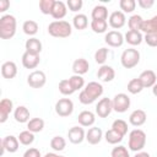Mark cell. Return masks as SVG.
Wrapping results in <instances>:
<instances>
[{"label":"cell","mask_w":157,"mask_h":157,"mask_svg":"<svg viewBox=\"0 0 157 157\" xmlns=\"http://www.w3.org/2000/svg\"><path fill=\"white\" fill-rule=\"evenodd\" d=\"M72 32V27L67 21H53L48 26V33L55 38H67Z\"/></svg>","instance_id":"6da1fadb"},{"label":"cell","mask_w":157,"mask_h":157,"mask_svg":"<svg viewBox=\"0 0 157 157\" xmlns=\"http://www.w3.org/2000/svg\"><path fill=\"white\" fill-rule=\"evenodd\" d=\"M16 33V18L12 15H2L0 17V38L10 39Z\"/></svg>","instance_id":"7a4b0ae2"},{"label":"cell","mask_w":157,"mask_h":157,"mask_svg":"<svg viewBox=\"0 0 157 157\" xmlns=\"http://www.w3.org/2000/svg\"><path fill=\"white\" fill-rule=\"evenodd\" d=\"M146 145V134L141 129H134L129 134L128 147L134 152H140Z\"/></svg>","instance_id":"3957f363"},{"label":"cell","mask_w":157,"mask_h":157,"mask_svg":"<svg viewBox=\"0 0 157 157\" xmlns=\"http://www.w3.org/2000/svg\"><path fill=\"white\" fill-rule=\"evenodd\" d=\"M140 61V53L137 49L128 48L121 53L120 63L125 69H132L135 67Z\"/></svg>","instance_id":"277c9868"},{"label":"cell","mask_w":157,"mask_h":157,"mask_svg":"<svg viewBox=\"0 0 157 157\" xmlns=\"http://www.w3.org/2000/svg\"><path fill=\"white\" fill-rule=\"evenodd\" d=\"M113 103V110L117 113H125L130 107V98L125 93H118L112 99Z\"/></svg>","instance_id":"5b68a950"},{"label":"cell","mask_w":157,"mask_h":157,"mask_svg":"<svg viewBox=\"0 0 157 157\" xmlns=\"http://www.w3.org/2000/svg\"><path fill=\"white\" fill-rule=\"evenodd\" d=\"M74 112V103L70 98H61L55 103V113L59 117H69Z\"/></svg>","instance_id":"8992f818"},{"label":"cell","mask_w":157,"mask_h":157,"mask_svg":"<svg viewBox=\"0 0 157 157\" xmlns=\"http://www.w3.org/2000/svg\"><path fill=\"white\" fill-rule=\"evenodd\" d=\"M47 82V76L42 70L32 71L27 77V83L32 88H42Z\"/></svg>","instance_id":"52a82bcc"},{"label":"cell","mask_w":157,"mask_h":157,"mask_svg":"<svg viewBox=\"0 0 157 157\" xmlns=\"http://www.w3.org/2000/svg\"><path fill=\"white\" fill-rule=\"evenodd\" d=\"M0 145H1V152H0V155L2 156L5 151H7V152H10V153L16 152V151L18 150L20 141H18V139H17L16 136H13V135H7V136H5V137L1 140V144H0Z\"/></svg>","instance_id":"ba28073f"},{"label":"cell","mask_w":157,"mask_h":157,"mask_svg":"<svg viewBox=\"0 0 157 157\" xmlns=\"http://www.w3.org/2000/svg\"><path fill=\"white\" fill-rule=\"evenodd\" d=\"M113 110V103L112 99H109L108 97H104L102 99L98 101V103L96 104V114L99 118H107Z\"/></svg>","instance_id":"9c48e42d"},{"label":"cell","mask_w":157,"mask_h":157,"mask_svg":"<svg viewBox=\"0 0 157 157\" xmlns=\"http://www.w3.org/2000/svg\"><path fill=\"white\" fill-rule=\"evenodd\" d=\"M124 36L119 32V31H109L108 33H105L104 36V42L109 45V47H121L124 43Z\"/></svg>","instance_id":"30bf717a"},{"label":"cell","mask_w":157,"mask_h":157,"mask_svg":"<svg viewBox=\"0 0 157 157\" xmlns=\"http://www.w3.org/2000/svg\"><path fill=\"white\" fill-rule=\"evenodd\" d=\"M109 26L114 29H119L121 27H124V25L126 23V17L125 13L123 11H113L109 15Z\"/></svg>","instance_id":"8fae6325"},{"label":"cell","mask_w":157,"mask_h":157,"mask_svg":"<svg viewBox=\"0 0 157 157\" xmlns=\"http://www.w3.org/2000/svg\"><path fill=\"white\" fill-rule=\"evenodd\" d=\"M67 137L71 144L77 145V144H81L86 139V132H85L83 128H81V126H72L67 131Z\"/></svg>","instance_id":"7c38bea8"},{"label":"cell","mask_w":157,"mask_h":157,"mask_svg":"<svg viewBox=\"0 0 157 157\" xmlns=\"http://www.w3.org/2000/svg\"><path fill=\"white\" fill-rule=\"evenodd\" d=\"M83 91H85L93 101H96L97 98H99V97L103 94V86H102L99 82L91 81V82H88V83L85 86Z\"/></svg>","instance_id":"4fadbf2b"},{"label":"cell","mask_w":157,"mask_h":157,"mask_svg":"<svg viewBox=\"0 0 157 157\" xmlns=\"http://www.w3.org/2000/svg\"><path fill=\"white\" fill-rule=\"evenodd\" d=\"M139 80L141 81L144 88L153 87L157 83V76H156L153 70H145V71H142L140 74V76H139Z\"/></svg>","instance_id":"5bb4252c"},{"label":"cell","mask_w":157,"mask_h":157,"mask_svg":"<svg viewBox=\"0 0 157 157\" xmlns=\"http://www.w3.org/2000/svg\"><path fill=\"white\" fill-rule=\"evenodd\" d=\"M21 60H22L23 67H26V69H36L39 65L40 58H39L38 54H32V53L25 52Z\"/></svg>","instance_id":"9a60e30c"},{"label":"cell","mask_w":157,"mask_h":157,"mask_svg":"<svg viewBox=\"0 0 157 157\" xmlns=\"http://www.w3.org/2000/svg\"><path fill=\"white\" fill-rule=\"evenodd\" d=\"M97 77L103 82H110L115 77V71L109 65H102L97 71Z\"/></svg>","instance_id":"2e32d148"},{"label":"cell","mask_w":157,"mask_h":157,"mask_svg":"<svg viewBox=\"0 0 157 157\" xmlns=\"http://www.w3.org/2000/svg\"><path fill=\"white\" fill-rule=\"evenodd\" d=\"M13 109V103L9 98H2L0 101V123H5Z\"/></svg>","instance_id":"e0dca14e"},{"label":"cell","mask_w":157,"mask_h":157,"mask_svg":"<svg viewBox=\"0 0 157 157\" xmlns=\"http://www.w3.org/2000/svg\"><path fill=\"white\" fill-rule=\"evenodd\" d=\"M146 119H147V115H146V112L142 110V109H135L130 117H129V123L132 125V126H141L146 123Z\"/></svg>","instance_id":"ac0fdd59"},{"label":"cell","mask_w":157,"mask_h":157,"mask_svg":"<svg viewBox=\"0 0 157 157\" xmlns=\"http://www.w3.org/2000/svg\"><path fill=\"white\" fill-rule=\"evenodd\" d=\"M103 137V131L101 128H97V126H93V128H90L88 131L86 132V140L88 144L91 145H97L101 142Z\"/></svg>","instance_id":"d6986e66"},{"label":"cell","mask_w":157,"mask_h":157,"mask_svg":"<svg viewBox=\"0 0 157 157\" xmlns=\"http://www.w3.org/2000/svg\"><path fill=\"white\" fill-rule=\"evenodd\" d=\"M66 12H67L66 4L63 2V1H60V0H55L54 7H53V11H52L53 18H55L56 21H60L61 18H64L66 16Z\"/></svg>","instance_id":"ffe728a7"},{"label":"cell","mask_w":157,"mask_h":157,"mask_svg":"<svg viewBox=\"0 0 157 157\" xmlns=\"http://www.w3.org/2000/svg\"><path fill=\"white\" fill-rule=\"evenodd\" d=\"M88 69H90V64L86 59L83 58H78L76 59L74 63H72V71L75 75H85L86 72H88Z\"/></svg>","instance_id":"44dd1931"},{"label":"cell","mask_w":157,"mask_h":157,"mask_svg":"<svg viewBox=\"0 0 157 157\" xmlns=\"http://www.w3.org/2000/svg\"><path fill=\"white\" fill-rule=\"evenodd\" d=\"M1 75L4 78H13L17 75V66L13 61H5L1 65Z\"/></svg>","instance_id":"7402d4cb"},{"label":"cell","mask_w":157,"mask_h":157,"mask_svg":"<svg viewBox=\"0 0 157 157\" xmlns=\"http://www.w3.org/2000/svg\"><path fill=\"white\" fill-rule=\"evenodd\" d=\"M124 39L126 43H129L130 45H140L144 40V36L141 34L140 31H128L124 36Z\"/></svg>","instance_id":"603a6c76"},{"label":"cell","mask_w":157,"mask_h":157,"mask_svg":"<svg viewBox=\"0 0 157 157\" xmlns=\"http://www.w3.org/2000/svg\"><path fill=\"white\" fill-rule=\"evenodd\" d=\"M77 120H78V124L81 126H91L96 121V115L91 110H83L78 114Z\"/></svg>","instance_id":"cb8c5ba5"},{"label":"cell","mask_w":157,"mask_h":157,"mask_svg":"<svg viewBox=\"0 0 157 157\" xmlns=\"http://www.w3.org/2000/svg\"><path fill=\"white\" fill-rule=\"evenodd\" d=\"M25 47H26V52L32 53V54H38L39 55V53L42 52V42L38 38H34V37L28 38L25 43Z\"/></svg>","instance_id":"d4e9b609"},{"label":"cell","mask_w":157,"mask_h":157,"mask_svg":"<svg viewBox=\"0 0 157 157\" xmlns=\"http://www.w3.org/2000/svg\"><path fill=\"white\" fill-rule=\"evenodd\" d=\"M13 118L17 123H28L29 121V110L25 105H18L13 110Z\"/></svg>","instance_id":"484cf974"},{"label":"cell","mask_w":157,"mask_h":157,"mask_svg":"<svg viewBox=\"0 0 157 157\" xmlns=\"http://www.w3.org/2000/svg\"><path fill=\"white\" fill-rule=\"evenodd\" d=\"M141 31L147 34V33H157V15L148 18V20H144L142 26H141Z\"/></svg>","instance_id":"4316f807"},{"label":"cell","mask_w":157,"mask_h":157,"mask_svg":"<svg viewBox=\"0 0 157 157\" xmlns=\"http://www.w3.org/2000/svg\"><path fill=\"white\" fill-rule=\"evenodd\" d=\"M72 26L76 29H78V31H82V29L87 28V26H88V18H87V16L83 15V13L75 15L74 18H72Z\"/></svg>","instance_id":"83f0119b"},{"label":"cell","mask_w":157,"mask_h":157,"mask_svg":"<svg viewBox=\"0 0 157 157\" xmlns=\"http://www.w3.org/2000/svg\"><path fill=\"white\" fill-rule=\"evenodd\" d=\"M91 16H92V20H104V21H107L108 10L103 5H97V6L93 7V10L91 12Z\"/></svg>","instance_id":"f1b7e54d"},{"label":"cell","mask_w":157,"mask_h":157,"mask_svg":"<svg viewBox=\"0 0 157 157\" xmlns=\"http://www.w3.org/2000/svg\"><path fill=\"white\" fill-rule=\"evenodd\" d=\"M43 128H44V120L42 118H32L27 123V130H29L33 134L42 131Z\"/></svg>","instance_id":"f546056e"},{"label":"cell","mask_w":157,"mask_h":157,"mask_svg":"<svg viewBox=\"0 0 157 157\" xmlns=\"http://www.w3.org/2000/svg\"><path fill=\"white\" fill-rule=\"evenodd\" d=\"M123 137H124L123 135H120L119 132H117V131L113 130V129L107 130L105 134H104V139H105V141H107L108 144H110V145H115V144L120 142V141L123 140Z\"/></svg>","instance_id":"4dcf8cb0"},{"label":"cell","mask_w":157,"mask_h":157,"mask_svg":"<svg viewBox=\"0 0 157 157\" xmlns=\"http://www.w3.org/2000/svg\"><path fill=\"white\" fill-rule=\"evenodd\" d=\"M144 18L140 15H132L129 20H128V26L130 31H141V26H142Z\"/></svg>","instance_id":"1f68e13d"},{"label":"cell","mask_w":157,"mask_h":157,"mask_svg":"<svg viewBox=\"0 0 157 157\" xmlns=\"http://www.w3.org/2000/svg\"><path fill=\"white\" fill-rule=\"evenodd\" d=\"M22 29L27 36H34L38 32V23L33 20H27L23 22Z\"/></svg>","instance_id":"d6a6232c"},{"label":"cell","mask_w":157,"mask_h":157,"mask_svg":"<svg viewBox=\"0 0 157 157\" xmlns=\"http://www.w3.org/2000/svg\"><path fill=\"white\" fill-rule=\"evenodd\" d=\"M20 144L25 145V146H29L31 144H33L34 141V134L31 132L29 130H25V131H21L20 135L17 136Z\"/></svg>","instance_id":"836d02e7"},{"label":"cell","mask_w":157,"mask_h":157,"mask_svg":"<svg viewBox=\"0 0 157 157\" xmlns=\"http://www.w3.org/2000/svg\"><path fill=\"white\" fill-rule=\"evenodd\" d=\"M91 28L94 33H104L108 28V22L104 20H92Z\"/></svg>","instance_id":"e575fe53"},{"label":"cell","mask_w":157,"mask_h":157,"mask_svg":"<svg viewBox=\"0 0 157 157\" xmlns=\"http://www.w3.org/2000/svg\"><path fill=\"white\" fill-rule=\"evenodd\" d=\"M144 90V86L141 83V81L137 78H131L129 82H128V91L131 93V94H137L140 93L141 91Z\"/></svg>","instance_id":"d590c367"},{"label":"cell","mask_w":157,"mask_h":157,"mask_svg":"<svg viewBox=\"0 0 157 157\" xmlns=\"http://www.w3.org/2000/svg\"><path fill=\"white\" fill-rule=\"evenodd\" d=\"M112 129L115 130L117 132H119L120 135L125 136L128 134V123L125 120H123V119H117V120L113 121Z\"/></svg>","instance_id":"8d00e7d4"},{"label":"cell","mask_w":157,"mask_h":157,"mask_svg":"<svg viewBox=\"0 0 157 157\" xmlns=\"http://www.w3.org/2000/svg\"><path fill=\"white\" fill-rule=\"evenodd\" d=\"M50 147L54 150V151H63L65 147H66V141L64 137L61 136H54L52 140H50Z\"/></svg>","instance_id":"74e56055"},{"label":"cell","mask_w":157,"mask_h":157,"mask_svg":"<svg viewBox=\"0 0 157 157\" xmlns=\"http://www.w3.org/2000/svg\"><path fill=\"white\" fill-rule=\"evenodd\" d=\"M55 0H40L39 1V10L44 15H52Z\"/></svg>","instance_id":"f35d334b"},{"label":"cell","mask_w":157,"mask_h":157,"mask_svg":"<svg viewBox=\"0 0 157 157\" xmlns=\"http://www.w3.org/2000/svg\"><path fill=\"white\" fill-rule=\"evenodd\" d=\"M59 92L61 94H64V96H70V94H72L75 92V90L72 88L70 81L65 78V80H61L59 82Z\"/></svg>","instance_id":"ab89813d"},{"label":"cell","mask_w":157,"mask_h":157,"mask_svg":"<svg viewBox=\"0 0 157 157\" xmlns=\"http://www.w3.org/2000/svg\"><path fill=\"white\" fill-rule=\"evenodd\" d=\"M119 6H120V10H123L124 13H130L135 10L136 1L135 0H120Z\"/></svg>","instance_id":"60d3db41"},{"label":"cell","mask_w":157,"mask_h":157,"mask_svg":"<svg viewBox=\"0 0 157 157\" xmlns=\"http://www.w3.org/2000/svg\"><path fill=\"white\" fill-rule=\"evenodd\" d=\"M108 53H109V49L108 48H99L94 53V60H96V63L99 64L101 66L104 65V63L107 60V56H108Z\"/></svg>","instance_id":"b9f144b4"},{"label":"cell","mask_w":157,"mask_h":157,"mask_svg":"<svg viewBox=\"0 0 157 157\" xmlns=\"http://www.w3.org/2000/svg\"><path fill=\"white\" fill-rule=\"evenodd\" d=\"M69 81H70V83H71V86H72V88H74L75 91L82 90L83 86H85V80H83V77L80 76V75H75V74H74V75L69 78Z\"/></svg>","instance_id":"7bdbcfd3"},{"label":"cell","mask_w":157,"mask_h":157,"mask_svg":"<svg viewBox=\"0 0 157 157\" xmlns=\"http://www.w3.org/2000/svg\"><path fill=\"white\" fill-rule=\"evenodd\" d=\"M112 157H130L126 147L124 146H117L112 150Z\"/></svg>","instance_id":"ee69618b"},{"label":"cell","mask_w":157,"mask_h":157,"mask_svg":"<svg viewBox=\"0 0 157 157\" xmlns=\"http://www.w3.org/2000/svg\"><path fill=\"white\" fill-rule=\"evenodd\" d=\"M82 5H83L82 0H67V2H66V6H67L69 10L72 11V12H76V11H78V10H81Z\"/></svg>","instance_id":"f6af8a7d"},{"label":"cell","mask_w":157,"mask_h":157,"mask_svg":"<svg viewBox=\"0 0 157 157\" xmlns=\"http://www.w3.org/2000/svg\"><path fill=\"white\" fill-rule=\"evenodd\" d=\"M144 40L150 47H157V33H147L144 36Z\"/></svg>","instance_id":"bcb514c9"},{"label":"cell","mask_w":157,"mask_h":157,"mask_svg":"<svg viewBox=\"0 0 157 157\" xmlns=\"http://www.w3.org/2000/svg\"><path fill=\"white\" fill-rule=\"evenodd\" d=\"M78 101H80L82 104H92V103L94 102L83 90H82V91L80 92V94H78Z\"/></svg>","instance_id":"7dc6e473"},{"label":"cell","mask_w":157,"mask_h":157,"mask_svg":"<svg viewBox=\"0 0 157 157\" xmlns=\"http://www.w3.org/2000/svg\"><path fill=\"white\" fill-rule=\"evenodd\" d=\"M23 157H42V155H40L38 148L31 147V148L26 150V152L23 153Z\"/></svg>","instance_id":"c3c4849f"},{"label":"cell","mask_w":157,"mask_h":157,"mask_svg":"<svg viewBox=\"0 0 157 157\" xmlns=\"http://www.w3.org/2000/svg\"><path fill=\"white\" fill-rule=\"evenodd\" d=\"M153 4H155L153 0H137V5L142 9H150L153 6Z\"/></svg>","instance_id":"681fc988"},{"label":"cell","mask_w":157,"mask_h":157,"mask_svg":"<svg viewBox=\"0 0 157 157\" xmlns=\"http://www.w3.org/2000/svg\"><path fill=\"white\" fill-rule=\"evenodd\" d=\"M9 7H10L9 0H0V12H5Z\"/></svg>","instance_id":"f907efd6"},{"label":"cell","mask_w":157,"mask_h":157,"mask_svg":"<svg viewBox=\"0 0 157 157\" xmlns=\"http://www.w3.org/2000/svg\"><path fill=\"white\" fill-rule=\"evenodd\" d=\"M134 157H151L150 153L147 152H144V151H140V152H136V155Z\"/></svg>","instance_id":"816d5d0a"},{"label":"cell","mask_w":157,"mask_h":157,"mask_svg":"<svg viewBox=\"0 0 157 157\" xmlns=\"http://www.w3.org/2000/svg\"><path fill=\"white\" fill-rule=\"evenodd\" d=\"M44 157H65V156H60V155H56L54 152H48L44 155Z\"/></svg>","instance_id":"f5cc1de1"},{"label":"cell","mask_w":157,"mask_h":157,"mask_svg":"<svg viewBox=\"0 0 157 157\" xmlns=\"http://www.w3.org/2000/svg\"><path fill=\"white\" fill-rule=\"evenodd\" d=\"M152 93H153V96H155V97H157V83L152 87Z\"/></svg>","instance_id":"db71d44e"}]
</instances>
